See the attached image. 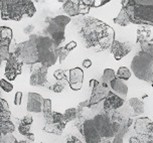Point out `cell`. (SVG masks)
Segmentation results:
<instances>
[{"mask_svg":"<svg viewBox=\"0 0 153 143\" xmlns=\"http://www.w3.org/2000/svg\"><path fill=\"white\" fill-rule=\"evenodd\" d=\"M82 20L83 26L80 29V34L87 48H94L97 51H103L111 48L115 40V31L111 26L93 17Z\"/></svg>","mask_w":153,"mask_h":143,"instance_id":"obj_1","label":"cell"},{"mask_svg":"<svg viewBox=\"0 0 153 143\" xmlns=\"http://www.w3.org/2000/svg\"><path fill=\"white\" fill-rule=\"evenodd\" d=\"M90 119L92 120L96 130L102 137L103 141H107L110 138H114L117 134L124 116L118 110L106 111L102 108L100 112L96 113Z\"/></svg>","mask_w":153,"mask_h":143,"instance_id":"obj_2","label":"cell"},{"mask_svg":"<svg viewBox=\"0 0 153 143\" xmlns=\"http://www.w3.org/2000/svg\"><path fill=\"white\" fill-rule=\"evenodd\" d=\"M122 7L128 13L131 23L153 26L152 0H126L122 1Z\"/></svg>","mask_w":153,"mask_h":143,"instance_id":"obj_3","label":"cell"},{"mask_svg":"<svg viewBox=\"0 0 153 143\" xmlns=\"http://www.w3.org/2000/svg\"><path fill=\"white\" fill-rule=\"evenodd\" d=\"M36 12L33 2L28 0H3L1 18L3 20L20 21L24 15L32 17Z\"/></svg>","mask_w":153,"mask_h":143,"instance_id":"obj_4","label":"cell"},{"mask_svg":"<svg viewBox=\"0 0 153 143\" xmlns=\"http://www.w3.org/2000/svg\"><path fill=\"white\" fill-rule=\"evenodd\" d=\"M131 69L137 79L145 82H151L153 74V57L140 51L133 57L131 62Z\"/></svg>","mask_w":153,"mask_h":143,"instance_id":"obj_5","label":"cell"},{"mask_svg":"<svg viewBox=\"0 0 153 143\" xmlns=\"http://www.w3.org/2000/svg\"><path fill=\"white\" fill-rule=\"evenodd\" d=\"M70 21L71 17L68 15H57L48 20V26L46 28V32L48 34V37L53 39L56 48H59V45L64 42L65 26L70 23Z\"/></svg>","mask_w":153,"mask_h":143,"instance_id":"obj_6","label":"cell"},{"mask_svg":"<svg viewBox=\"0 0 153 143\" xmlns=\"http://www.w3.org/2000/svg\"><path fill=\"white\" fill-rule=\"evenodd\" d=\"M78 128L82 135L85 138L86 143H101L104 142L102 137L96 130L94 124H93L92 120L90 118H86L85 120L81 121L78 125Z\"/></svg>","mask_w":153,"mask_h":143,"instance_id":"obj_7","label":"cell"},{"mask_svg":"<svg viewBox=\"0 0 153 143\" xmlns=\"http://www.w3.org/2000/svg\"><path fill=\"white\" fill-rule=\"evenodd\" d=\"M65 12L68 16H76L79 14L88 13L90 8L94 6V1H75V0H67L64 2Z\"/></svg>","mask_w":153,"mask_h":143,"instance_id":"obj_8","label":"cell"},{"mask_svg":"<svg viewBox=\"0 0 153 143\" xmlns=\"http://www.w3.org/2000/svg\"><path fill=\"white\" fill-rule=\"evenodd\" d=\"M23 63L20 62L19 59L13 53H10V56L6 60L4 76L6 77L7 81H14L16 77L21 74Z\"/></svg>","mask_w":153,"mask_h":143,"instance_id":"obj_9","label":"cell"},{"mask_svg":"<svg viewBox=\"0 0 153 143\" xmlns=\"http://www.w3.org/2000/svg\"><path fill=\"white\" fill-rule=\"evenodd\" d=\"M134 130L139 137H153V122L148 117L137 118L134 122Z\"/></svg>","mask_w":153,"mask_h":143,"instance_id":"obj_10","label":"cell"},{"mask_svg":"<svg viewBox=\"0 0 153 143\" xmlns=\"http://www.w3.org/2000/svg\"><path fill=\"white\" fill-rule=\"evenodd\" d=\"M111 91V89L108 86L104 85L103 83L99 82L97 87H95L92 90V95L89 98L90 102V106H95L98 105L99 103H101L102 101H104L106 99V97L108 96L109 92Z\"/></svg>","mask_w":153,"mask_h":143,"instance_id":"obj_11","label":"cell"},{"mask_svg":"<svg viewBox=\"0 0 153 143\" xmlns=\"http://www.w3.org/2000/svg\"><path fill=\"white\" fill-rule=\"evenodd\" d=\"M132 48H133V45L131 42H119V40L115 39L111 45V51H112V54H113L115 59L117 60H120L132 51Z\"/></svg>","mask_w":153,"mask_h":143,"instance_id":"obj_12","label":"cell"},{"mask_svg":"<svg viewBox=\"0 0 153 143\" xmlns=\"http://www.w3.org/2000/svg\"><path fill=\"white\" fill-rule=\"evenodd\" d=\"M70 78L68 79L71 89L79 91L82 89L84 81V71L81 68H74L70 70Z\"/></svg>","mask_w":153,"mask_h":143,"instance_id":"obj_13","label":"cell"},{"mask_svg":"<svg viewBox=\"0 0 153 143\" xmlns=\"http://www.w3.org/2000/svg\"><path fill=\"white\" fill-rule=\"evenodd\" d=\"M48 69L45 67H39L35 71L32 72L29 84L35 87H42L48 83Z\"/></svg>","mask_w":153,"mask_h":143,"instance_id":"obj_14","label":"cell"},{"mask_svg":"<svg viewBox=\"0 0 153 143\" xmlns=\"http://www.w3.org/2000/svg\"><path fill=\"white\" fill-rule=\"evenodd\" d=\"M125 101L114 94L112 91L109 92L108 96L103 101V109L106 111H117L124 105Z\"/></svg>","mask_w":153,"mask_h":143,"instance_id":"obj_15","label":"cell"},{"mask_svg":"<svg viewBox=\"0 0 153 143\" xmlns=\"http://www.w3.org/2000/svg\"><path fill=\"white\" fill-rule=\"evenodd\" d=\"M43 100L45 99L39 94H37V93H28L26 110L28 112H33V113H39V112H42Z\"/></svg>","mask_w":153,"mask_h":143,"instance_id":"obj_16","label":"cell"},{"mask_svg":"<svg viewBox=\"0 0 153 143\" xmlns=\"http://www.w3.org/2000/svg\"><path fill=\"white\" fill-rule=\"evenodd\" d=\"M110 89L114 94H116L123 100H126L128 95V86L124 81L118 79L116 77L110 84Z\"/></svg>","mask_w":153,"mask_h":143,"instance_id":"obj_17","label":"cell"},{"mask_svg":"<svg viewBox=\"0 0 153 143\" xmlns=\"http://www.w3.org/2000/svg\"><path fill=\"white\" fill-rule=\"evenodd\" d=\"M56 49H48V51H45L39 54L38 56V63L42 64V67L51 68L56 64L57 60V56L56 53Z\"/></svg>","mask_w":153,"mask_h":143,"instance_id":"obj_18","label":"cell"},{"mask_svg":"<svg viewBox=\"0 0 153 143\" xmlns=\"http://www.w3.org/2000/svg\"><path fill=\"white\" fill-rule=\"evenodd\" d=\"M133 124V120L132 118L129 117H124V119L122 120V123L120 125V128L117 134L115 135V137L113 138V143H123V140H124L125 135L128 133L129 129L131 127V125Z\"/></svg>","mask_w":153,"mask_h":143,"instance_id":"obj_19","label":"cell"},{"mask_svg":"<svg viewBox=\"0 0 153 143\" xmlns=\"http://www.w3.org/2000/svg\"><path fill=\"white\" fill-rule=\"evenodd\" d=\"M13 40V31L7 26H0V48L10 46Z\"/></svg>","mask_w":153,"mask_h":143,"instance_id":"obj_20","label":"cell"},{"mask_svg":"<svg viewBox=\"0 0 153 143\" xmlns=\"http://www.w3.org/2000/svg\"><path fill=\"white\" fill-rule=\"evenodd\" d=\"M128 105H129L131 110H132V113L134 116H139V115H142L145 112L143 101L138 98L129 99V100H128Z\"/></svg>","mask_w":153,"mask_h":143,"instance_id":"obj_21","label":"cell"},{"mask_svg":"<svg viewBox=\"0 0 153 143\" xmlns=\"http://www.w3.org/2000/svg\"><path fill=\"white\" fill-rule=\"evenodd\" d=\"M67 123L62 122L59 123V124H54V123H45V127H43V131H45L46 133L51 134H56V135H61L65 128Z\"/></svg>","mask_w":153,"mask_h":143,"instance_id":"obj_22","label":"cell"},{"mask_svg":"<svg viewBox=\"0 0 153 143\" xmlns=\"http://www.w3.org/2000/svg\"><path fill=\"white\" fill-rule=\"evenodd\" d=\"M114 22L119 24L121 26H127L128 24H130V18L128 16V13L126 12V10L122 7L121 11L119 12L118 16L116 18H114Z\"/></svg>","mask_w":153,"mask_h":143,"instance_id":"obj_23","label":"cell"},{"mask_svg":"<svg viewBox=\"0 0 153 143\" xmlns=\"http://www.w3.org/2000/svg\"><path fill=\"white\" fill-rule=\"evenodd\" d=\"M115 78H116V73H115V71L113 69H105V71H104V73H103V76H102V81H101V83H103L104 85H106V86H108L110 88L111 82L113 81Z\"/></svg>","mask_w":153,"mask_h":143,"instance_id":"obj_24","label":"cell"},{"mask_svg":"<svg viewBox=\"0 0 153 143\" xmlns=\"http://www.w3.org/2000/svg\"><path fill=\"white\" fill-rule=\"evenodd\" d=\"M18 131L21 135H23L24 137H26L28 139V141H34V135L30 132V125H25V124H22L20 123L19 124V127H18Z\"/></svg>","mask_w":153,"mask_h":143,"instance_id":"obj_25","label":"cell"},{"mask_svg":"<svg viewBox=\"0 0 153 143\" xmlns=\"http://www.w3.org/2000/svg\"><path fill=\"white\" fill-rule=\"evenodd\" d=\"M62 122H65V118H64V114L59 113V112H53L51 116L45 119V123H54V124H59V123H62Z\"/></svg>","mask_w":153,"mask_h":143,"instance_id":"obj_26","label":"cell"},{"mask_svg":"<svg viewBox=\"0 0 153 143\" xmlns=\"http://www.w3.org/2000/svg\"><path fill=\"white\" fill-rule=\"evenodd\" d=\"M14 130H15V126L13 124V122H11L10 120L0 123V131H1V133L3 134V135L12 133Z\"/></svg>","mask_w":153,"mask_h":143,"instance_id":"obj_27","label":"cell"},{"mask_svg":"<svg viewBox=\"0 0 153 143\" xmlns=\"http://www.w3.org/2000/svg\"><path fill=\"white\" fill-rule=\"evenodd\" d=\"M42 113H43V117L45 119L48 118L53 113V104H51V99H45L43 100V104H42Z\"/></svg>","mask_w":153,"mask_h":143,"instance_id":"obj_28","label":"cell"},{"mask_svg":"<svg viewBox=\"0 0 153 143\" xmlns=\"http://www.w3.org/2000/svg\"><path fill=\"white\" fill-rule=\"evenodd\" d=\"M64 118L67 123L76 119V118H78V111H76V108H70V109L65 110V112L64 113Z\"/></svg>","mask_w":153,"mask_h":143,"instance_id":"obj_29","label":"cell"},{"mask_svg":"<svg viewBox=\"0 0 153 143\" xmlns=\"http://www.w3.org/2000/svg\"><path fill=\"white\" fill-rule=\"evenodd\" d=\"M130 77H131V72L129 71V69L126 67L119 68L118 72H117V78L125 82L127 80H129Z\"/></svg>","mask_w":153,"mask_h":143,"instance_id":"obj_30","label":"cell"},{"mask_svg":"<svg viewBox=\"0 0 153 143\" xmlns=\"http://www.w3.org/2000/svg\"><path fill=\"white\" fill-rule=\"evenodd\" d=\"M56 53L59 62L61 63V64H62V63H64V60L67 59V57L69 56L70 51H67V48H65V46H59V48H57L56 49Z\"/></svg>","mask_w":153,"mask_h":143,"instance_id":"obj_31","label":"cell"},{"mask_svg":"<svg viewBox=\"0 0 153 143\" xmlns=\"http://www.w3.org/2000/svg\"><path fill=\"white\" fill-rule=\"evenodd\" d=\"M150 38V31L146 29H139L137 31V42L141 43L143 42H149Z\"/></svg>","mask_w":153,"mask_h":143,"instance_id":"obj_32","label":"cell"},{"mask_svg":"<svg viewBox=\"0 0 153 143\" xmlns=\"http://www.w3.org/2000/svg\"><path fill=\"white\" fill-rule=\"evenodd\" d=\"M141 51L146 54H149L150 56L153 57V43L151 42H143L140 43Z\"/></svg>","mask_w":153,"mask_h":143,"instance_id":"obj_33","label":"cell"},{"mask_svg":"<svg viewBox=\"0 0 153 143\" xmlns=\"http://www.w3.org/2000/svg\"><path fill=\"white\" fill-rule=\"evenodd\" d=\"M0 89H2L6 93H10L13 90V85L11 83H9L7 80L1 79L0 80Z\"/></svg>","mask_w":153,"mask_h":143,"instance_id":"obj_34","label":"cell"},{"mask_svg":"<svg viewBox=\"0 0 153 143\" xmlns=\"http://www.w3.org/2000/svg\"><path fill=\"white\" fill-rule=\"evenodd\" d=\"M65 83H64L62 81H57L56 83L53 85V91L54 93H62V90L65 89Z\"/></svg>","mask_w":153,"mask_h":143,"instance_id":"obj_35","label":"cell"},{"mask_svg":"<svg viewBox=\"0 0 153 143\" xmlns=\"http://www.w3.org/2000/svg\"><path fill=\"white\" fill-rule=\"evenodd\" d=\"M6 111H9L8 103L5 99L0 98V113H3V112H6Z\"/></svg>","mask_w":153,"mask_h":143,"instance_id":"obj_36","label":"cell"},{"mask_svg":"<svg viewBox=\"0 0 153 143\" xmlns=\"http://www.w3.org/2000/svg\"><path fill=\"white\" fill-rule=\"evenodd\" d=\"M10 117H11V112H10V110L9 111L3 112V113H0V123L5 122V121H9Z\"/></svg>","mask_w":153,"mask_h":143,"instance_id":"obj_37","label":"cell"},{"mask_svg":"<svg viewBox=\"0 0 153 143\" xmlns=\"http://www.w3.org/2000/svg\"><path fill=\"white\" fill-rule=\"evenodd\" d=\"M53 76H54V78H56L57 81H62V80L65 79V72L62 71V70H57L54 72V74H53Z\"/></svg>","mask_w":153,"mask_h":143,"instance_id":"obj_38","label":"cell"},{"mask_svg":"<svg viewBox=\"0 0 153 143\" xmlns=\"http://www.w3.org/2000/svg\"><path fill=\"white\" fill-rule=\"evenodd\" d=\"M32 122H33V119H32V116H30V115H26V116H24L22 118V120L20 121V123H22V124L30 125V126L32 124Z\"/></svg>","mask_w":153,"mask_h":143,"instance_id":"obj_39","label":"cell"},{"mask_svg":"<svg viewBox=\"0 0 153 143\" xmlns=\"http://www.w3.org/2000/svg\"><path fill=\"white\" fill-rule=\"evenodd\" d=\"M21 101H22V93L17 92L14 97V104L16 106H19L21 104Z\"/></svg>","mask_w":153,"mask_h":143,"instance_id":"obj_40","label":"cell"},{"mask_svg":"<svg viewBox=\"0 0 153 143\" xmlns=\"http://www.w3.org/2000/svg\"><path fill=\"white\" fill-rule=\"evenodd\" d=\"M67 143H83L79 138H76V136H70L68 137Z\"/></svg>","mask_w":153,"mask_h":143,"instance_id":"obj_41","label":"cell"},{"mask_svg":"<svg viewBox=\"0 0 153 143\" xmlns=\"http://www.w3.org/2000/svg\"><path fill=\"white\" fill-rule=\"evenodd\" d=\"M65 48H67V51H72L74 48H76V42H71L68 43L67 45H65Z\"/></svg>","mask_w":153,"mask_h":143,"instance_id":"obj_42","label":"cell"},{"mask_svg":"<svg viewBox=\"0 0 153 143\" xmlns=\"http://www.w3.org/2000/svg\"><path fill=\"white\" fill-rule=\"evenodd\" d=\"M83 67H84L85 69L91 68V67H92V60H89V59L85 60L84 62H83Z\"/></svg>","mask_w":153,"mask_h":143,"instance_id":"obj_43","label":"cell"},{"mask_svg":"<svg viewBox=\"0 0 153 143\" xmlns=\"http://www.w3.org/2000/svg\"><path fill=\"white\" fill-rule=\"evenodd\" d=\"M141 140V143H153V137H146V138H143V137H139Z\"/></svg>","mask_w":153,"mask_h":143,"instance_id":"obj_44","label":"cell"},{"mask_svg":"<svg viewBox=\"0 0 153 143\" xmlns=\"http://www.w3.org/2000/svg\"><path fill=\"white\" fill-rule=\"evenodd\" d=\"M129 142L130 143H141V140L137 136H133V137H130Z\"/></svg>","mask_w":153,"mask_h":143,"instance_id":"obj_45","label":"cell"},{"mask_svg":"<svg viewBox=\"0 0 153 143\" xmlns=\"http://www.w3.org/2000/svg\"><path fill=\"white\" fill-rule=\"evenodd\" d=\"M98 84H99V82H98L97 80H91V81H90V88H91V90L94 89L95 87H97Z\"/></svg>","mask_w":153,"mask_h":143,"instance_id":"obj_46","label":"cell"},{"mask_svg":"<svg viewBox=\"0 0 153 143\" xmlns=\"http://www.w3.org/2000/svg\"><path fill=\"white\" fill-rule=\"evenodd\" d=\"M15 143H32V142L28 141V140H24V141H16Z\"/></svg>","mask_w":153,"mask_h":143,"instance_id":"obj_47","label":"cell"},{"mask_svg":"<svg viewBox=\"0 0 153 143\" xmlns=\"http://www.w3.org/2000/svg\"><path fill=\"white\" fill-rule=\"evenodd\" d=\"M2 5H3V0H0V11L2 9Z\"/></svg>","mask_w":153,"mask_h":143,"instance_id":"obj_48","label":"cell"},{"mask_svg":"<svg viewBox=\"0 0 153 143\" xmlns=\"http://www.w3.org/2000/svg\"><path fill=\"white\" fill-rule=\"evenodd\" d=\"M2 137H3V134L1 133V131H0V143H1V140H2Z\"/></svg>","mask_w":153,"mask_h":143,"instance_id":"obj_49","label":"cell"},{"mask_svg":"<svg viewBox=\"0 0 153 143\" xmlns=\"http://www.w3.org/2000/svg\"><path fill=\"white\" fill-rule=\"evenodd\" d=\"M103 143H113L112 141H109V140H107V141H104Z\"/></svg>","mask_w":153,"mask_h":143,"instance_id":"obj_50","label":"cell"},{"mask_svg":"<svg viewBox=\"0 0 153 143\" xmlns=\"http://www.w3.org/2000/svg\"><path fill=\"white\" fill-rule=\"evenodd\" d=\"M1 64H2V60L0 59V67H1Z\"/></svg>","mask_w":153,"mask_h":143,"instance_id":"obj_51","label":"cell"},{"mask_svg":"<svg viewBox=\"0 0 153 143\" xmlns=\"http://www.w3.org/2000/svg\"><path fill=\"white\" fill-rule=\"evenodd\" d=\"M151 85H152V87H153V83H152V84H151Z\"/></svg>","mask_w":153,"mask_h":143,"instance_id":"obj_52","label":"cell"},{"mask_svg":"<svg viewBox=\"0 0 153 143\" xmlns=\"http://www.w3.org/2000/svg\"><path fill=\"white\" fill-rule=\"evenodd\" d=\"M152 42H153V39H152Z\"/></svg>","mask_w":153,"mask_h":143,"instance_id":"obj_53","label":"cell"},{"mask_svg":"<svg viewBox=\"0 0 153 143\" xmlns=\"http://www.w3.org/2000/svg\"><path fill=\"white\" fill-rule=\"evenodd\" d=\"M40 143H42V142H40Z\"/></svg>","mask_w":153,"mask_h":143,"instance_id":"obj_54","label":"cell"}]
</instances>
